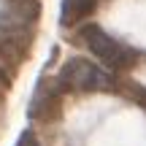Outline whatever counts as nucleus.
Instances as JSON below:
<instances>
[{"mask_svg": "<svg viewBox=\"0 0 146 146\" xmlns=\"http://www.w3.org/2000/svg\"><path fill=\"white\" fill-rule=\"evenodd\" d=\"M57 87L60 89H70V92H103V89L114 87V78H111L108 70L95 65L92 60L70 57L60 68Z\"/></svg>", "mask_w": 146, "mask_h": 146, "instance_id": "nucleus-1", "label": "nucleus"}, {"mask_svg": "<svg viewBox=\"0 0 146 146\" xmlns=\"http://www.w3.org/2000/svg\"><path fill=\"white\" fill-rule=\"evenodd\" d=\"M41 16L38 0H0V33L5 38H22Z\"/></svg>", "mask_w": 146, "mask_h": 146, "instance_id": "nucleus-3", "label": "nucleus"}, {"mask_svg": "<svg viewBox=\"0 0 146 146\" xmlns=\"http://www.w3.org/2000/svg\"><path fill=\"white\" fill-rule=\"evenodd\" d=\"M95 5H98V0H62L60 3V25L62 27L78 25L84 16L95 11Z\"/></svg>", "mask_w": 146, "mask_h": 146, "instance_id": "nucleus-4", "label": "nucleus"}, {"mask_svg": "<svg viewBox=\"0 0 146 146\" xmlns=\"http://www.w3.org/2000/svg\"><path fill=\"white\" fill-rule=\"evenodd\" d=\"M0 76H3V70H0Z\"/></svg>", "mask_w": 146, "mask_h": 146, "instance_id": "nucleus-6", "label": "nucleus"}, {"mask_svg": "<svg viewBox=\"0 0 146 146\" xmlns=\"http://www.w3.org/2000/svg\"><path fill=\"white\" fill-rule=\"evenodd\" d=\"M81 38H84V43H87V49L106 65V68L119 70V68H130V65L135 62V52H133L130 46H125L122 41H116L111 33H106L103 27H98V25H84L81 27Z\"/></svg>", "mask_w": 146, "mask_h": 146, "instance_id": "nucleus-2", "label": "nucleus"}, {"mask_svg": "<svg viewBox=\"0 0 146 146\" xmlns=\"http://www.w3.org/2000/svg\"><path fill=\"white\" fill-rule=\"evenodd\" d=\"M16 146H41V143H38V138H35L33 130H25L19 135V141H16Z\"/></svg>", "mask_w": 146, "mask_h": 146, "instance_id": "nucleus-5", "label": "nucleus"}]
</instances>
